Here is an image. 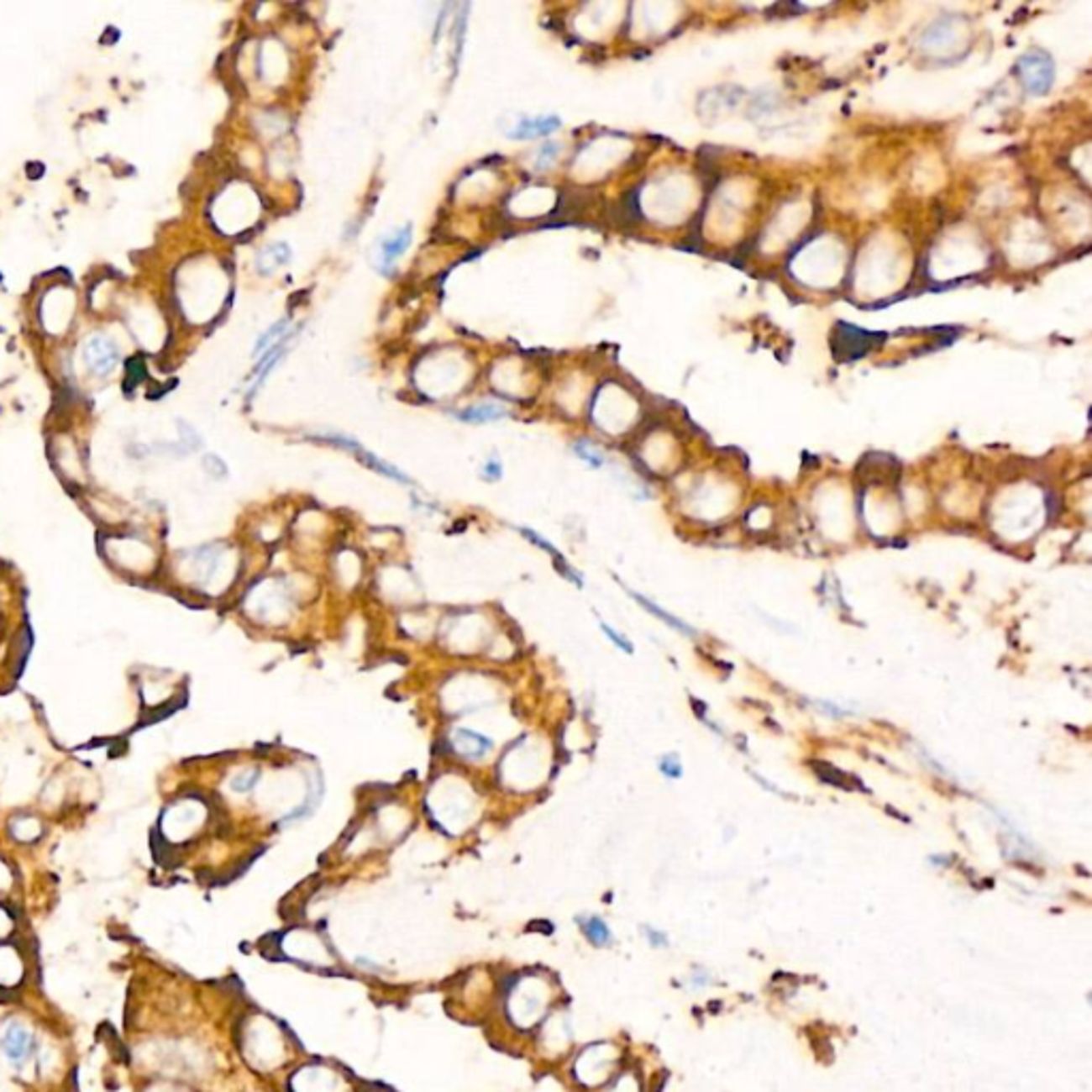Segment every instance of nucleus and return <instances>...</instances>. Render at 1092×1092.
<instances>
[{
	"label": "nucleus",
	"mask_w": 1092,
	"mask_h": 1092,
	"mask_svg": "<svg viewBox=\"0 0 1092 1092\" xmlns=\"http://www.w3.org/2000/svg\"><path fill=\"white\" fill-rule=\"evenodd\" d=\"M24 977H26V963L19 949L7 943L0 945V988L9 990L19 986Z\"/></svg>",
	"instance_id": "obj_7"
},
{
	"label": "nucleus",
	"mask_w": 1092,
	"mask_h": 1092,
	"mask_svg": "<svg viewBox=\"0 0 1092 1092\" xmlns=\"http://www.w3.org/2000/svg\"><path fill=\"white\" fill-rule=\"evenodd\" d=\"M454 747H457V751L463 755V758L480 759L493 745H491V738H486V736L478 734V732L474 730L459 727V730L454 732Z\"/></svg>",
	"instance_id": "obj_8"
},
{
	"label": "nucleus",
	"mask_w": 1092,
	"mask_h": 1092,
	"mask_svg": "<svg viewBox=\"0 0 1092 1092\" xmlns=\"http://www.w3.org/2000/svg\"><path fill=\"white\" fill-rule=\"evenodd\" d=\"M1018 73L1031 94H1046L1054 81V65L1046 54H1026L1020 60Z\"/></svg>",
	"instance_id": "obj_5"
},
{
	"label": "nucleus",
	"mask_w": 1092,
	"mask_h": 1092,
	"mask_svg": "<svg viewBox=\"0 0 1092 1092\" xmlns=\"http://www.w3.org/2000/svg\"><path fill=\"white\" fill-rule=\"evenodd\" d=\"M485 476L489 478V480H497V478L501 476V465H500V463H497V461L486 463V465H485Z\"/></svg>",
	"instance_id": "obj_22"
},
{
	"label": "nucleus",
	"mask_w": 1092,
	"mask_h": 1092,
	"mask_svg": "<svg viewBox=\"0 0 1092 1092\" xmlns=\"http://www.w3.org/2000/svg\"><path fill=\"white\" fill-rule=\"evenodd\" d=\"M600 627H602V632H604V634H606V636H608V638H611V640H612V643H615V644H617V647H619V648H623V651H625V653H634V647H632V644H630V643H627V638H625V636H621V634H619V632H615V630H612L611 625H606V623H600Z\"/></svg>",
	"instance_id": "obj_19"
},
{
	"label": "nucleus",
	"mask_w": 1092,
	"mask_h": 1092,
	"mask_svg": "<svg viewBox=\"0 0 1092 1092\" xmlns=\"http://www.w3.org/2000/svg\"><path fill=\"white\" fill-rule=\"evenodd\" d=\"M286 327H288L286 320H282V323H278V324H273L271 329H269L267 333H265L263 338H260V342L256 344V352H263V348H269V344H271V339H273V338H278L280 333H284V331H286Z\"/></svg>",
	"instance_id": "obj_20"
},
{
	"label": "nucleus",
	"mask_w": 1092,
	"mask_h": 1092,
	"mask_svg": "<svg viewBox=\"0 0 1092 1092\" xmlns=\"http://www.w3.org/2000/svg\"><path fill=\"white\" fill-rule=\"evenodd\" d=\"M84 359L97 375H107L118 365V348L112 339L94 335L86 342Z\"/></svg>",
	"instance_id": "obj_6"
},
{
	"label": "nucleus",
	"mask_w": 1092,
	"mask_h": 1092,
	"mask_svg": "<svg viewBox=\"0 0 1092 1092\" xmlns=\"http://www.w3.org/2000/svg\"><path fill=\"white\" fill-rule=\"evenodd\" d=\"M634 597H636V600H638V602H640V604H644V608H647V611H651V612H653V615H658V617H659V619H664V621H668V623H670V625H672V627H676V630H680V632H687V634H691V630H690V627H687V625H685V623H680V621H679V619H675V617H670V615H668V612H664V611H659V608H658V606H655V604H651V602H648V600H644V597H643V596H636V593H634Z\"/></svg>",
	"instance_id": "obj_15"
},
{
	"label": "nucleus",
	"mask_w": 1092,
	"mask_h": 1092,
	"mask_svg": "<svg viewBox=\"0 0 1092 1092\" xmlns=\"http://www.w3.org/2000/svg\"><path fill=\"white\" fill-rule=\"evenodd\" d=\"M680 764L676 762L675 758H664L662 762V773L670 779H679L680 777Z\"/></svg>",
	"instance_id": "obj_21"
},
{
	"label": "nucleus",
	"mask_w": 1092,
	"mask_h": 1092,
	"mask_svg": "<svg viewBox=\"0 0 1092 1092\" xmlns=\"http://www.w3.org/2000/svg\"><path fill=\"white\" fill-rule=\"evenodd\" d=\"M575 450H576V454H579V457L583 459V461H587L589 465H593V468H600V465L604 463L602 453L593 449L591 444H587V442H579V444L575 446Z\"/></svg>",
	"instance_id": "obj_16"
},
{
	"label": "nucleus",
	"mask_w": 1092,
	"mask_h": 1092,
	"mask_svg": "<svg viewBox=\"0 0 1092 1092\" xmlns=\"http://www.w3.org/2000/svg\"><path fill=\"white\" fill-rule=\"evenodd\" d=\"M501 417H506V410L501 406H497V403H480V406H472L459 414V418L465 423L497 421Z\"/></svg>",
	"instance_id": "obj_12"
},
{
	"label": "nucleus",
	"mask_w": 1092,
	"mask_h": 1092,
	"mask_svg": "<svg viewBox=\"0 0 1092 1092\" xmlns=\"http://www.w3.org/2000/svg\"><path fill=\"white\" fill-rule=\"evenodd\" d=\"M5 1050L13 1063H26L34 1050L33 1035L24 1026H11L5 1035Z\"/></svg>",
	"instance_id": "obj_9"
},
{
	"label": "nucleus",
	"mask_w": 1092,
	"mask_h": 1092,
	"mask_svg": "<svg viewBox=\"0 0 1092 1092\" xmlns=\"http://www.w3.org/2000/svg\"><path fill=\"white\" fill-rule=\"evenodd\" d=\"M585 935L593 941L596 945H606L611 941V932H608L606 924L602 920H597V917H591V920L585 921Z\"/></svg>",
	"instance_id": "obj_14"
},
{
	"label": "nucleus",
	"mask_w": 1092,
	"mask_h": 1092,
	"mask_svg": "<svg viewBox=\"0 0 1092 1092\" xmlns=\"http://www.w3.org/2000/svg\"><path fill=\"white\" fill-rule=\"evenodd\" d=\"M551 999L553 988L544 975L529 973V975L517 977L506 988V1011H508L510 1022L521 1031H529L544 1018Z\"/></svg>",
	"instance_id": "obj_1"
},
{
	"label": "nucleus",
	"mask_w": 1092,
	"mask_h": 1092,
	"mask_svg": "<svg viewBox=\"0 0 1092 1092\" xmlns=\"http://www.w3.org/2000/svg\"><path fill=\"white\" fill-rule=\"evenodd\" d=\"M410 241H412V227H403L391 239H386L382 244V263H385V267H391L395 263V259L407 250Z\"/></svg>",
	"instance_id": "obj_11"
},
{
	"label": "nucleus",
	"mask_w": 1092,
	"mask_h": 1092,
	"mask_svg": "<svg viewBox=\"0 0 1092 1092\" xmlns=\"http://www.w3.org/2000/svg\"><path fill=\"white\" fill-rule=\"evenodd\" d=\"M557 150H559V145H557V144L542 145L540 152H538V158H536V169L551 167L553 162H555V158H557Z\"/></svg>",
	"instance_id": "obj_17"
},
{
	"label": "nucleus",
	"mask_w": 1092,
	"mask_h": 1092,
	"mask_svg": "<svg viewBox=\"0 0 1092 1092\" xmlns=\"http://www.w3.org/2000/svg\"><path fill=\"white\" fill-rule=\"evenodd\" d=\"M288 259H291V252H288V245H284V244H273V245H269V248H267V250L263 252V255H260V259H259V269H260V271L269 273V271H273V269H276V267H280V265L286 263Z\"/></svg>",
	"instance_id": "obj_13"
},
{
	"label": "nucleus",
	"mask_w": 1092,
	"mask_h": 1092,
	"mask_svg": "<svg viewBox=\"0 0 1092 1092\" xmlns=\"http://www.w3.org/2000/svg\"><path fill=\"white\" fill-rule=\"evenodd\" d=\"M256 781H259V770H250V773H244L241 777L233 779L231 787L235 791H248L256 785Z\"/></svg>",
	"instance_id": "obj_18"
},
{
	"label": "nucleus",
	"mask_w": 1092,
	"mask_h": 1092,
	"mask_svg": "<svg viewBox=\"0 0 1092 1092\" xmlns=\"http://www.w3.org/2000/svg\"><path fill=\"white\" fill-rule=\"evenodd\" d=\"M561 122L553 116L532 118V120L518 122L517 129L510 133V137H512V139H533V137H542V134L553 133V130H557Z\"/></svg>",
	"instance_id": "obj_10"
},
{
	"label": "nucleus",
	"mask_w": 1092,
	"mask_h": 1092,
	"mask_svg": "<svg viewBox=\"0 0 1092 1092\" xmlns=\"http://www.w3.org/2000/svg\"><path fill=\"white\" fill-rule=\"evenodd\" d=\"M877 338H885V335L869 333V331L858 329L853 324L838 323L837 329H834V354H838L843 361H856L873 348V344H875L873 339Z\"/></svg>",
	"instance_id": "obj_4"
},
{
	"label": "nucleus",
	"mask_w": 1092,
	"mask_h": 1092,
	"mask_svg": "<svg viewBox=\"0 0 1092 1092\" xmlns=\"http://www.w3.org/2000/svg\"><path fill=\"white\" fill-rule=\"evenodd\" d=\"M245 1054L260 1069H273L286 1056L282 1028L267 1018H256L245 1031Z\"/></svg>",
	"instance_id": "obj_2"
},
{
	"label": "nucleus",
	"mask_w": 1092,
	"mask_h": 1092,
	"mask_svg": "<svg viewBox=\"0 0 1092 1092\" xmlns=\"http://www.w3.org/2000/svg\"><path fill=\"white\" fill-rule=\"evenodd\" d=\"M292 1092H348L344 1075L335 1074L333 1067L324 1063L306 1064L291 1079Z\"/></svg>",
	"instance_id": "obj_3"
}]
</instances>
